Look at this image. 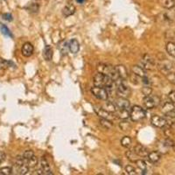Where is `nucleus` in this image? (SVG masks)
<instances>
[{
	"instance_id": "473e14b6",
	"label": "nucleus",
	"mask_w": 175,
	"mask_h": 175,
	"mask_svg": "<svg viewBox=\"0 0 175 175\" xmlns=\"http://www.w3.org/2000/svg\"><path fill=\"white\" fill-rule=\"evenodd\" d=\"M121 144L125 148H130L131 145V139L128 136H125L121 139Z\"/></svg>"
},
{
	"instance_id": "f704fd0d",
	"label": "nucleus",
	"mask_w": 175,
	"mask_h": 175,
	"mask_svg": "<svg viewBox=\"0 0 175 175\" xmlns=\"http://www.w3.org/2000/svg\"><path fill=\"white\" fill-rule=\"evenodd\" d=\"M12 168L10 166H5L0 168V175H10L12 173Z\"/></svg>"
},
{
	"instance_id": "bb28decb",
	"label": "nucleus",
	"mask_w": 175,
	"mask_h": 175,
	"mask_svg": "<svg viewBox=\"0 0 175 175\" xmlns=\"http://www.w3.org/2000/svg\"><path fill=\"white\" fill-rule=\"evenodd\" d=\"M103 109H106L109 112H110V113H115L117 111V109L116 103H112V102H109V101H107L106 103L104 104Z\"/></svg>"
},
{
	"instance_id": "58836bf2",
	"label": "nucleus",
	"mask_w": 175,
	"mask_h": 175,
	"mask_svg": "<svg viewBox=\"0 0 175 175\" xmlns=\"http://www.w3.org/2000/svg\"><path fill=\"white\" fill-rule=\"evenodd\" d=\"M33 156H34V152H33L32 150H27V151H26V152H24V154H23V158H24L26 161H27V160H30L32 157H33Z\"/></svg>"
},
{
	"instance_id": "f8f14e48",
	"label": "nucleus",
	"mask_w": 175,
	"mask_h": 175,
	"mask_svg": "<svg viewBox=\"0 0 175 175\" xmlns=\"http://www.w3.org/2000/svg\"><path fill=\"white\" fill-rule=\"evenodd\" d=\"M33 50H34V47L32 45L30 42H26L25 43L23 46H22V54L25 57H30L33 53Z\"/></svg>"
},
{
	"instance_id": "7c9ffc66",
	"label": "nucleus",
	"mask_w": 175,
	"mask_h": 175,
	"mask_svg": "<svg viewBox=\"0 0 175 175\" xmlns=\"http://www.w3.org/2000/svg\"><path fill=\"white\" fill-rule=\"evenodd\" d=\"M119 127L123 131H128L131 129V124L129 121H126V119H123V121L119 124Z\"/></svg>"
},
{
	"instance_id": "f03ea898",
	"label": "nucleus",
	"mask_w": 175,
	"mask_h": 175,
	"mask_svg": "<svg viewBox=\"0 0 175 175\" xmlns=\"http://www.w3.org/2000/svg\"><path fill=\"white\" fill-rule=\"evenodd\" d=\"M97 71L99 73H103L106 75H109V77H111L113 79L114 82H117L120 80L117 71L116 69V67H112L109 64H99L97 66Z\"/></svg>"
},
{
	"instance_id": "a878e982",
	"label": "nucleus",
	"mask_w": 175,
	"mask_h": 175,
	"mask_svg": "<svg viewBox=\"0 0 175 175\" xmlns=\"http://www.w3.org/2000/svg\"><path fill=\"white\" fill-rule=\"evenodd\" d=\"M165 49H166L167 53L170 56H172L173 58H175V42H168L166 44V46H165Z\"/></svg>"
},
{
	"instance_id": "39448f33",
	"label": "nucleus",
	"mask_w": 175,
	"mask_h": 175,
	"mask_svg": "<svg viewBox=\"0 0 175 175\" xmlns=\"http://www.w3.org/2000/svg\"><path fill=\"white\" fill-rule=\"evenodd\" d=\"M117 93L120 97L127 98L131 95V89L124 82H120L117 88Z\"/></svg>"
},
{
	"instance_id": "79ce46f5",
	"label": "nucleus",
	"mask_w": 175,
	"mask_h": 175,
	"mask_svg": "<svg viewBox=\"0 0 175 175\" xmlns=\"http://www.w3.org/2000/svg\"><path fill=\"white\" fill-rule=\"evenodd\" d=\"M2 18L6 21H11L12 20V15L11 13H4L2 15Z\"/></svg>"
},
{
	"instance_id": "ea45409f",
	"label": "nucleus",
	"mask_w": 175,
	"mask_h": 175,
	"mask_svg": "<svg viewBox=\"0 0 175 175\" xmlns=\"http://www.w3.org/2000/svg\"><path fill=\"white\" fill-rule=\"evenodd\" d=\"M29 11L31 12H38L39 11V5L37 3H34V4H30L29 5Z\"/></svg>"
},
{
	"instance_id": "4468645a",
	"label": "nucleus",
	"mask_w": 175,
	"mask_h": 175,
	"mask_svg": "<svg viewBox=\"0 0 175 175\" xmlns=\"http://www.w3.org/2000/svg\"><path fill=\"white\" fill-rule=\"evenodd\" d=\"M75 12V6L74 5L73 3H67L62 10V13L66 18L73 15Z\"/></svg>"
},
{
	"instance_id": "aec40b11",
	"label": "nucleus",
	"mask_w": 175,
	"mask_h": 175,
	"mask_svg": "<svg viewBox=\"0 0 175 175\" xmlns=\"http://www.w3.org/2000/svg\"><path fill=\"white\" fill-rule=\"evenodd\" d=\"M68 50L72 53H76L80 50V44L76 39H73L68 43Z\"/></svg>"
},
{
	"instance_id": "c9c22d12",
	"label": "nucleus",
	"mask_w": 175,
	"mask_h": 175,
	"mask_svg": "<svg viewBox=\"0 0 175 175\" xmlns=\"http://www.w3.org/2000/svg\"><path fill=\"white\" fill-rule=\"evenodd\" d=\"M125 172L130 175H136V174H139V173H138V170L133 167L132 165H127L126 167H125Z\"/></svg>"
},
{
	"instance_id": "a19ab883",
	"label": "nucleus",
	"mask_w": 175,
	"mask_h": 175,
	"mask_svg": "<svg viewBox=\"0 0 175 175\" xmlns=\"http://www.w3.org/2000/svg\"><path fill=\"white\" fill-rule=\"evenodd\" d=\"M142 83L144 85H146V86H151V84H152V82H151V80H150V78L146 75V76H144V77H142Z\"/></svg>"
},
{
	"instance_id": "a18cd8bd",
	"label": "nucleus",
	"mask_w": 175,
	"mask_h": 175,
	"mask_svg": "<svg viewBox=\"0 0 175 175\" xmlns=\"http://www.w3.org/2000/svg\"><path fill=\"white\" fill-rule=\"evenodd\" d=\"M168 117H173V118H175V109L173 111V112H171L169 115H168Z\"/></svg>"
},
{
	"instance_id": "1a4fd4ad",
	"label": "nucleus",
	"mask_w": 175,
	"mask_h": 175,
	"mask_svg": "<svg viewBox=\"0 0 175 175\" xmlns=\"http://www.w3.org/2000/svg\"><path fill=\"white\" fill-rule=\"evenodd\" d=\"M151 123L157 128H165L167 125V119L158 115H154L151 119Z\"/></svg>"
},
{
	"instance_id": "37998d69",
	"label": "nucleus",
	"mask_w": 175,
	"mask_h": 175,
	"mask_svg": "<svg viewBox=\"0 0 175 175\" xmlns=\"http://www.w3.org/2000/svg\"><path fill=\"white\" fill-rule=\"evenodd\" d=\"M168 98L172 103H175V91H171L168 94Z\"/></svg>"
},
{
	"instance_id": "423d86ee",
	"label": "nucleus",
	"mask_w": 175,
	"mask_h": 175,
	"mask_svg": "<svg viewBox=\"0 0 175 175\" xmlns=\"http://www.w3.org/2000/svg\"><path fill=\"white\" fill-rule=\"evenodd\" d=\"M160 103V97H158L157 96H144V105L147 109H154L159 106Z\"/></svg>"
},
{
	"instance_id": "7ed1b4c3",
	"label": "nucleus",
	"mask_w": 175,
	"mask_h": 175,
	"mask_svg": "<svg viewBox=\"0 0 175 175\" xmlns=\"http://www.w3.org/2000/svg\"><path fill=\"white\" fill-rule=\"evenodd\" d=\"M146 114L144 109L139 105H135L130 109V117L133 122H139L142 121L145 117Z\"/></svg>"
},
{
	"instance_id": "20e7f679",
	"label": "nucleus",
	"mask_w": 175,
	"mask_h": 175,
	"mask_svg": "<svg viewBox=\"0 0 175 175\" xmlns=\"http://www.w3.org/2000/svg\"><path fill=\"white\" fill-rule=\"evenodd\" d=\"M91 93L95 97L102 101H107L109 98V91L107 88L103 87L94 86L91 88Z\"/></svg>"
},
{
	"instance_id": "6ab92c4d",
	"label": "nucleus",
	"mask_w": 175,
	"mask_h": 175,
	"mask_svg": "<svg viewBox=\"0 0 175 175\" xmlns=\"http://www.w3.org/2000/svg\"><path fill=\"white\" fill-rule=\"evenodd\" d=\"M147 159H148V160H149L151 163L156 164V163H158L160 160V159H161V154H160V152H158V151L151 152H149L148 156H147Z\"/></svg>"
},
{
	"instance_id": "dca6fc26",
	"label": "nucleus",
	"mask_w": 175,
	"mask_h": 175,
	"mask_svg": "<svg viewBox=\"0 0 175 175\" xmlns=\"http://www.w3.org/2000/svg\"><path fill=\"white\" fill-rule=\"evenodd\" d=\"M95 111H96V113L97 114L98 117H100L101 118H106V119H109V120L113 118L112 114L110 113V112H109V111H107L106 109H104L103 108V109L96 108L95 109Z\"/></svg>"
},
{
	"instance_id": "a211bd4d",
	"label": "nucleus",
	"mask_w": 175,
	"mask_h": 175,
	"mask_svg": "<svg viewBox=\"0 0 175 175\" xmlns=\"http://www.w3.org/2000/svg\"><path fill=\"white\" fill-rule=\"evenodd\" d=\"M115 103H116L117 109H129L130 108V102L127 98L119 97Z\"/></svg>"
},
{
	"instance_id": "cd10ccee",
	"label": "nucleus",
	"mask_w": 175,
	"mask_h": 175,
	"mask_svg": "<svg viewBox=\"0 0 175 175\" xmlns=\"http://www.w3.org/2000/svg\"><path fill=\"white\" fill-rule=\"evenodd\" d=\"M136 164H137V165H138L139 169L144 171L145 173H147L146 172H148V169H149V165H148V163H147L146 161H144V160H139L138 161H137V162H136Z\"/></svg>"
},
{
	"instance_id": "4be33fe9",
	"label": "nucleus",
	"mask_w": 175,
	"mask_h": 175,
	"mask_svg": "<svg viewBox=\"0 0 175 175\" xmlns=\"http://www.w3.org/2000/svg\"><path fill=\"white\" fill-rule=\"evenodd\" d=\"M115 113L121 119H128L130 117V111L127 109H117Z\"/></svg>"
},
{
	"instance_id": "6e6552de",
	"label": "nucleus",
	"mask_w": 175,
	"mask_h": 175,
	"mask_svg": "<svg viewBox=\"0 0 175 175\" xmlns=\"http://www.w3.org/2000/svg\"><path fill=\"white\" fill-rule=\"evenodd\" d=\"M141 64L145 70H153L156 67L154 59L149 54H144L141 60Z\"/></svg>"
},
{
	"instance_id": "ddd939ff",
	"label": "nucleus",
	"mask_w": 175,
	"mask_h": 175,
	"mask_svg": "<svg viewBox=\"0 0 175 175\" xmlns=\"http://www.w3.org/2000/svg\"><path fill=\"white\" fill-rule=\"evenodd\" d=\"M174 109V103H172L171 101H169V102H165V103L163 104V106H162V108H161V111H162V113L165 114V116H168V115H169L171 112H173Z\"/></svg>"
},
{
	"instance_id": "c756f323",
	"label": "nucleus",
	"mask_w": 175,
	"mask_h": 175,
	"mask_svg": "<svg viewBox=\"0 0 175 175\" xmlns=\"http://www.w3.org/2000/svg\"><path fill=\"white\" fill-rule=\"evenodd\" d=\"M99 124L102 125V127H103L104 129L106 130H109L112 128L113 124H112V122L110 120L106 118H101L100 121H99Z\"/></svg>"
},
{
	"instance_id": "2f4dec72",
	"label": "nucleus",
	"mask_w": 175,
	"mask_h": 175,
	"mask_svg": "<svg viewBox=\"0 0 175 175\" xmlns=\"http://www.w3.org/2000/svg\"><path fill=\"white\" fill-rule=\"evenodd\" d=\"M0 32H1L4 35H5V36L12 38V34H11V31L9 30V28L5 26V25L1 24V23H0Z\"/></svg>"
},
{
	"instance_id": "f257e3e1",
	"label": "nucleus",
	"mask_w": 175,
	"mask_h": 175,
	"mask_svg": "<svg viewBox=\"0 0 175 175\" xmlns=\"http://www.w3.org/2000/svg\"><path fill=\"white\" fill-rule=\"evenodd\" d=\"M115 82L111 77H109V75H106L103 73H99L96 74L94 76V85L95 86H98V87H103L107 88V89H110L113 87Z\"/></svg>"
},
{
	"instance_id": "c03bdc74",
	"label": "nucleus",
	"mask_w": 175,
	"mask_h": 175,
	"mask_svg": "<svg viewBox=\"0 0 175 175\" xmlns=\"http://www.w3.org/2000/svg\"><path fill=\"white\" fill-rule=\"evenodd\" d=\"M5 158H6V155L4 152H0V164H2L4 161H5Z\"/></svg>"
},
{
	"instance_id": "e433bc0d",
	"label": "nucleus",
	"mask_w": 175,
	"mask_h": 175,
	"mask_svg": "<svg viewBox=\"0 0 175 175\" xmlns=\"http://www.w3.org/2000/svg\"><path fill=\"white\" fill-rule=\"evenodd\" d=\"M165 77H166L167 81H168L169 83L175 85V72L170 71V72L167 73V74L165 75Z\"/></svg>"
},
{
	"instance_id": "0eeeda50",
	"label": "nucleus",
	"mask_w": 175,
	"mask_h": 175,
	"mask_svg": "<svg viewBox=\"0 0 175 175\" xmlns=\"http://www.w3.org/2000/svg\"><path fill=\"white\" fill-rule=\"evenodd\" d=\"M37 174H41V175H52L51 168L48 161L45 159L44 157H42L41 160V163H40V169L37 171Z\"/></svg>"
},
{
	"instance_id": "5701e85b",
	"label": "nucleus",
	"mask_w": 175,
	"mask_h": 175,
	"mask_svg": "<svg viewBox=\"0 0 175 175\" xmlns=\"http://www.w3.org/2000/svg\"><path fill=\"white\" fill-rule=\"evenodd\" d=\"M160 5L165 9L171 10L175 6V0H159Z\"/></svg>"
},
{
	"instance_id": "4c0bfd02",
	"label": "nucleus",
	"mask_w": 175,
	"mask_h": 175,
	"mask_svg": "<svg viewBox=\"0 0 175 175\" xmlns=\"http://www.w3.org/2000/svg\"><path fill=\"white\" fill-rule=\"evenodd\" d=\"M152 92V88H151V86H146L144 85V87L142 88V93L144 95V96H151Z\"/></svg>"
},
{
	"instance_id": "f3484780",
	"label": "nucleus",
	"mask_w": 175,
	"mask_h": 175,
	"mask_svg": "<svg viewBox=\"0 0 175 175\" xmlns=\"http://www.w3.org/2000/svg\"><path fill=\"white\" fill-rule=\"evenodd\" d=\"M131 71H132V74H134L135 75L139 76V77L142 78L146 76V72H145V69L144 67H141V66H139V65H135L133 67H131Z\"/></svg>"
},
{
	"instance_id": "72a5a7b5",
	"label": "nucleus",
	"mask_w": 175,
	"mask_h": 175,
	"mask_svg": "<svg viewBox=\"0 0 175 175\" xmlns=\"http://www.w3.org/2000/svg\"><path fill=\"white\" fill-rule=\"evenodd\" d=\"M26 162H27V165L29 166V168H34L38 165V159H37L36 156L34 155L33 157H32L31 159L27 160Z\"/></svg>"
},
{
	"instance_id": "9d476101",
	"label": "nucleus",
	"mask_w": 175,
	"mask_h": 175,
	"mask_svg": "<svg viewBox=\"0 0 175 175\" xmlns=\"http://www.w3.org/2000/svg\"><path fill=\"white\" fill-rule=\"evenodd\" d=\"M158 68L165 75L173 69V63L167 61V59H165L158 64Z\"/></svg>"
},
{
	"instance_id": "2eb2a0df",
	"label": "nucleus",
	"mask_w": 175,
	"mask_h": 175,
	"mask_svg": "<svg viewBox=\"0 0 175 175\" xmlns=\"http://www.w3.org/2000/svg\"><path fill=\"white\" fill-rule=\"evenodd\" d=\"M116 69L117 71V74H118L119 77L121 80H124L125 81L127 78L129 77V74H128V71H127V68L124 67V65H118L116 67Z\"/></svg>"
},
{
	"instance_id": "b1692460",
	"label": "nucleus",
	"mask_w": 175,
	"mask_h": 175,
	"mask_svg": "<svg viewBox=\"0 0 175 175\" xmlns=\"http://www.w3.org/2000/svg\"><path fill=\"white\" fill-rule=\"evenodd\" d=\"M43 56L47 62L51 61L52 58H53V49H52L51 46H48V45L45 46L44 51H43Z\"/></svg>"
},
{
	"instance_id": "393cba45",
	"label": "nucleus",
	"mask_w": 175,
	"mask_h": 175,
	"mask_svg": "<svg viewBox=\"0 0 175 175\" xmlns=\"http://www.w3.org/2000/svg\"><path fill=\"white\" fill-rule=\"evenodd\" d=\"M126 157H127V159H128L130 162H132V163H136V162L139 160V155L134 152V150L127 151V152H126Z\"/></svg>"
},
{
	"instance_id": "49530a36",
	"label": "nucleus",
	"mask_w": 175,
	"mask_h": 175,
	"mask_svg": "<svg viewBox=\"0 0 175 175\" xmlns=\"http://www.w3.org/2000/svg\"><path fill=\"white\" fill-rule=\"evenodd\" d=\"M76 1H77L79 4H83V3L84 2V1H85V0H76Z\"/></svg>"
},
{
	"instance_id": "412c9836",
	"label": "nucleus",
	"mask_w": 175,
	"mask_h": 175,
	"mask_svg": "<svg viewBox=\"0 0 175 175\" xmlns=\"http://www.w3.org/2000/svg\"><path fill=\"white\" fill-rule=\"evenodd\" d=\"M15 167L16 172H17L18 174L25 175L26 174V173H28V171H29V166L27 165V162H26V160H25V162H24L23 164H20V165H15Z\"/></svg>"
},
{
	"instance_id": "9b49d317",
	"label": "nucleus",
	"mask_w": 175,
	"mask_h": 175,
	"mask_svg": "<svg viewBox=\"0 0 175 175\" xmlns=\"http://www.w3.org/2000/svg\"><path fill=\"white\" fill-rule=\"evenodd\" d=\"M134 152L139 155V157H141V158H147V156L149 154V151L148 149L142 145V144H138L134 147Z\"/></svg>"
},
{
	"instance_id": "c85d7f7f",
	"label": "nucleus",
	"mask_w": 175,
	"mask_h": 175,
	"mask_svg": "<svg viewBox=\"0 0 175 175\" xmlns=\"http://www.w3.org/2000/svg\"><path fill=\"white\" fill-rule=\"evenodd\" d=\"M14 63L11 61H6L0 58V69H7L10 67H14Z\"/></svg>"
}]
</instances>
